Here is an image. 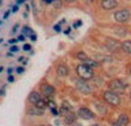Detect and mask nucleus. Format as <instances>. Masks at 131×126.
<instances>
[{"label":"nucleus","instance_id":"ddd939ff","mask_svg":"<svg viewBox=\"0 0 131 126\" xmlns=\"http://www.w3.org/2000/svg\"><path fill=\"white\" fill-rule=\"evenodd\" d=\"M42 92L46 94V96H52L54 94V88L51 86H47V84H45V86L42 87Z\"/></svg>","mask_w":131,"mask_h":126},{"label":"nucleus","instance_id":"f3484780","mask_svg":"<svg viewBox=\"0 0 131 126\" xmlns=\"http://www.w3.org/2000/svg\"><path fill=\"white\" fill-rule=\"evenodd\" d=\"M23 34H24V37L26 36V37H31V36H34V33H33V30L30 29V28H28V26H25L24 29H23Z\"/></svg>","mask_w":131,"mask_h":126},{"label":"nucleus","instance_id":"a211bd4d","mask_svg":"<svg viewBox=\"0 0 131 126\" xmlns=\"http://www.w3.org/2000/svg\"><path fill=\"white\" fill-rule=\"evenodd\" d=\"M29 114H36V116H39V114H43V110L38 109V108H33L29 110Z\"/></svg>","mask_w":131,"mask_h":126},{"label":"nucleus","instance_id":"473e14b6","mask_svg":"<svg viewBox=\"0 0 131 126\" xmlns=\"http://www.w3.org/2000/svg\"><path fill=\"white\" fill-rule=\"evenodd\" d=\"M91 126H98V125H97V123H93V125H91Z\"/></svg>","mask_w":131,"mask_h":126},{"label":"nucleus","instance_id":"1a4fd4ad","mask_svg":"<svg viewBox=\"0 0 131 126\" xmlns=\"http://www.w3.org/2000/svg\"><path fill=\"white\" fill-rule=\"evenodd\" d=\"M127 123H128V117L126 114H122V116L118 117V120L115 121L114 126H127Z\"/></svg>","mask_w":131,"mask_h":126},{"label":"nucleus","instance_id":"4468645a","mask_svg":"<svg viewBox=\"0 0 131 126\" xmlns=\"http://www.w3.org/2000/svg\"><path fill=\"white\" fill-rule=\"evenodd\" d=\"M122 49L126 54H131V41H125L122 44Z\"/></svg>","mask_w":131,"mask_h":126},{"label":"nucleus","instance_id":"f03ea898","mask_svg":"<svg viewBox=\"0 0 131 126\" xmlns=\"http://www.w3.org/2000/svg\"><path fill=\"white\" fill-rule=\"evenodd\" d=\"M102 96H104V100H105L107 104L113 105V107H117V105H119V102H121V99H119V96H118L117 93L112 92V91L104 92Z\"/></svg>","mask_w":131,"mask_h":126},{"label":"nucleus","instance_id":"c85d7f7f","mask_svg":"<svg viewBox=\"0 0 131 126\" xmlns=\"http://www.w3.org/2000/svg\"><path fill=\"white\" fill-rule=\"evenodd\" d=\"M13 80H15V79H13V76H12V75H9V78H8V81H10V83H12Z\"/></svg>","mask_w":131,"mask_h":126},{"label":"nucleus","instance_id":"bb28decb","mask_svg":"<svg viewBox=\"0 0 131 126\" xmlns=\"http://www.w3.org/2000/svg\"><path fill=\"white\" fill-rule=\"evenodd\" d=\"M17 72H18V74H23V72H24V68H23V67H18V68H17Z\"/></svg>","mask_w":131,"mask_h":126},{"label":"nucleus","instance_id":"393cba45","mask_svg":"<svg viewBox=\"0 0 131 126\" xmlns=\"http://www.w3.org/2000/svg\"><path fill=\"white\" fill-rule=\"evenodd\" d=\"M24 50H25V51H28V50H30V45H28V44H25V45H24Z\"/></svg>","mask_w":131,"mask_h":126},{"label":"nucleus","instance_id":"f257e3e1","mask_svg":"<svg viewBox=\"0 0 131 126\" xmlns=\"http://www.w3.org/2000/svg\"><path fill=\"white\" fill-rule=\"evenodd\" d=\"M76 72H78V75L80 76L81 80L86 81V80H91L94 75H93V71L91 67H88L86 65H79L76 67Z\"/></svg>","mask_w":131,"mask_h":126},{"label":"nucleus","instance_id":"c9c22d12","mask_svg":"<svg viewBox=\"0 0 131 126\" xmlns=\"http://www.w3.org/2000/svg\"><path fill=\"white\" fill-rule=\"evenodd\" d=\"M130 97H131V93H130Z\"/></svg>","mask_w":131,"mask_h":126},{"label":"nucleus","instance_id":"7c9ffc66","mask_svg":"<svg viewBox=\"0 0 131 126\" xmlns=\"http://www.w3.org/2000/svg\"><path fill=\"white\" fill-rule=\"evenodd\" d=\"M3 94H4V88L0 89V96H3Z\"/></svg>","mask_w":131,"mask_h":126},{"label":"nucleus","instance_id":"2eb2a0df","mask_svg":"<svg viewBox=\"0 0 131 126\" xmlns=\"http://www.w3.org/2000/svg\"><path fill=\"white\" fill-rule=\"evenodd\" d=\"M46 107H47V101H45L43 99H41V100L36 104V108H38V109H41V110H45Z\"/></svg>","mask_w":131,"mask_h":126},{"label":"nucleus","instance_id":"4be33fe9","mask_svg":"<svg viewBox=\"0 0 131 126\" xmlns=\"http://www.w3.org/2000/svg\"><path fill=\"white\" fill-rule=\"evenodd\" d=\"M81 24H83L81 21H80V20H78V21H75V24H73V26H75V28H79V26H81Z\"/></svg>","mask_w":131,"mask_h":126},{"label":"nucleus","instance_id":"7ed1b4c3","mask_svg":"<svg viewBox=\"0 0 131 126\" xmlns=\"http://www.w3.org/2000/svg\"><path fill=\"white\" fill-rule=\"evenodd\" d=\"M114 18L118 23H126L130 18V10L128 9H119L114 13Z\"/></svg>","mask_w":131,"mask_h":126},{"label":"nucleus","instance_id":"5701e85b","mask_svg":"<svg viewBox=\"0 0 131 126\" xmlns=\"http://www.w3.org/2000/svg\"><path fill=\"white\" fill-rule=\"evenodd\" d=\"M16 51H18V46H12L10 47V52H16Z\"/></svg>","mask_w":131,"mask_h":126},{"label":"nucleus","instance_id":"6e6552de","mask_svg":"<svg viewBox=\"0 0 131 126\" xmlns=\"http://www.w3.org/2000/svg\"><path fill=\"white\" fill-rule=\"evenodd\" d=\"M41 99H42L41 94H39V92H37V91H33V92H30V94H29V101H30L31 104H34V105H36Z\"/></svg>","mask_w":131,"mask_h":126},{"label":"nucleus","instance_id":"0eeeda50","mask_svg":"<svg viewBox=\"0 0 131 126\" xmlns=\"http://www.w3.org/2000/svg\"><path fill=\"white\" fill-rule=\"evenodd\" d=\"M118 4L117 0H104V2H101V5L104 9H113L115 8Z\"/></svg>","mask_w":131,"mask_h":126},{"label":"nucleus","instance_id":"9b49d317","mask_svg":"<svg viewBox=\"0 0 131 126\" xmlns=\"http://www.w3.org/2000/svg\"><path fill=\"white\" fill-rule=\"evenodd\" d=\"M57 72L59 76H67L68 75V68L66 65H59L58 68H57Z\"/></svg>","mask_w":131,"mask_h":126},{"label":"nucleus","instance_id":"39448f33","mask_svg":"<svg viewBox=\"0 0 131 126\" xmlns=\"http://www.w3.org/2000/svg\"><path fill=\"white\" fill-rule=\"evenodd\" d=\"M76 87H78L79 91H81L83 93H91L92 92V87L88 86L84 80L79 79V80H76Z\"/></svg>","mask_w":131,"mask_h":126},{"label":"nucleus","instance_id":"412c9836","mask_svg":"<svg viewBox=\"0 0 131 126\" xmlns=\"http://www.w3.org/2000/svg\"><path fill=\"white\" fill-rule=\"evenodd\" d=\"M52 5H54V7H57V8H59V7H62V2H59V0H54Z\"/></svg>","mask_w":131,"mask_h":126},{"label":"nucleus","instance_id":"c756f323","mask_svg":"<svg viewBox=\"0 0 131 126\" xmlns=\"http://www.w3.org/2000/svg\"><path fill=\"white\" fill-rule=\"evenodd\" d=\"M24 38H25V37H24V36H20V37H18V39H17V41H24Z\"/></svg>","mask_w":131,"mask_h":126},{"label":"nucleus","instance_id":"a878e982","mask_svg":"<svg viewBox=\"0 0 131 126\" xmlns=\"http://www.w3.org/2000/svg\"><path fill=\"white\" fill-rule=\"evenodd\" d=\"M54 29H55V32H60V30H62L59 25H55V26H54Z\"/></svg>","mask_w":131,"mask_h":126},{"label":"nucleus","instance_id":"2f4dec72","mask_svg":"<svg viewBox=\"0 0 131 126\" xmlns=\"http://www.w3.org/2000/svg\"><path fill=\"white\" fill-rule=\"evenodd\" d=\"M71 126H81V125H80V123H76V122H75V123H73V125H71Z\"/></svg>","mask_w":131,"mask_h":126},{"label":"nucleus","instance_id":"aec40b11","mask_svg":"<svg viewBox=\"0 0 131 126\" xmlns=\"http://www.w3.org/2000/svg\"><path fill=\"white\" fill-rule=\"evenodd\" d=\"M85 65L88 66V67H91V68H92V67H97V66H98V63H97V62H94V60L88 59V60L85 62Z\"/></svg>","mask_w":131,"mask_h":126},{"label":"nucleus","instance_id":"e433bc0d","mask_svg":"<svg viewBox=\"0 0 131 126\" xmlns=\"http://www.w3.org/2000/svg\"><path fill=\"white\" fill-rule=\"evenodd\" d=\"M130 74H131V71H130Z\"/></svg>","mask_w":131,"mask_h":126},{"label":"nucleus","instance_id":"72a5a7b5","mask_svg":"<svg viewBox=\"0 0 131 126\" xmlns=\"http://www.w3.org/2000/svg\"><path fill=\"white\" fill-rule=\"evenodd\" d=\"M3 71V67H0V72H2Z\"/></svg>","mask_w":131,"mask_h":126},{"label":"nucleus","instance_id":"dca6fc26","mask_svg":"<svg viewBox=\"0 0 131 126\" xmlns=\"http://www.w3.org/2000/svg\"><path fill=\"white\" fill-rule=\"evenodd\" d=\"M47 107L52 110V113H54V112H57V104L54 102V100H51V99L47 100Z\"/></svg>","mask_w":131,"mask_h":126},{"label":"nucleus","instance_id":"f8f14e48","mask_svg":"<svg viewBox=\"0 0 131 126\" xmlns=\"http://www.w3.org/2000/svg\"><path fill=\"white\" fill-rule=\"evenodd\" d=\"M66 123H68V125H73L76 122V116L73 113H68L67 116H66V120H64Z\"/></svg>","mask_w":131,"mask_h":126},{"label":"nucleus","instance_id":"6ab92c4d","mask_svg":"<svg viewBox=\"0 0 131 126\" xmlns=\"http://www.w3.org/2000/svg\"><path fill=\"white\" fill-rule=\"evenodd\" d=\"M78 58H79L80 60H84V62H86V60H88V59H89L88 57H86V54H85V52H83V51H80V52H78Z\"/></svg>","mask_w":131,"mask_h":126},{"label":"nucleus","instance_id":"423d86ee","mask_svg":"<svg viewBox=\"0 0 131 126\" xmlns=\"http://www.w3.org/2000/svg\"><path fill=\"white\" fill-rule=\"evenodd\" d=\"M78 114H79V117H81L83 120H92L94 117V114L92 113V110H89L88 108H80Z\"/></svg>","mask_w":131,"mask_h":126},{"label":"nucleus","instance_id":"b1692460","mask_svg":"<svg viewBox=\"0 0 131 126\" xmlns=\"http://www.w3.org/2000/svg\"><path fill=\"white\" fill-rule=\"evenodd\" d=\"M42 3H45V4H52V3H54V0H43Z\"/></svg>","mask_w":131,"mask_h":126},{"label":"nucleus","instance_id":"cd10ccee","mask_svg":"<svg viewBox=\"0 0 131 126\" xmlns=\"http://www.w3.org/2000/svg\"><path fill=\"white\" fill-rule=\"evenodd\" d=\"M25 2H24V0H17V2H16V4L17 5H20V4H24Z\"/></svg>","mask_w":131,"mask_h":126},{"label":"nucleus","instance_id":"20e7f679","mask_svg":"<svg viewBox=\"0 0 131 126\" xmlns=\"http://www.w3.org/2000/svg\"><path fill=\"white\" fill-rule=\"evenodd\" d=\"M109 87H110V91L112 92H122L125 89V86H123V83L121 80H118V79H114L112 80L110 83H109Z\"/></svg>","mask_w":131,"mask_h":126},{"label":"nucleus","instance_id":"f704fd0d","mask_svg":"<svg viewBox=\"0 0 131 126\" xmlns=\"http://www.w3.org/2000/svg\"><path fill=\"white\" fill-rule=\"evenodd\" d=\"M38 126H45V125H38Z\"/></svg>","mask_w":131,"mask_h":126},{"label":"nucleus","instance_id":"9d476101","mask_svg":"<svg viewBox=\"0 0 131 126\" xmlns=\"http://www.w3.org/2000/svg\"><path fill=\"white\" fill-rule=\"evenodd\" d=\"M106 44H107V47L110 49V50H117L118 47H122V44H119L118 41H115V39H107L106 41Z\"/></svg>","mask_w":131,"mask_h":126}]
</instances>
